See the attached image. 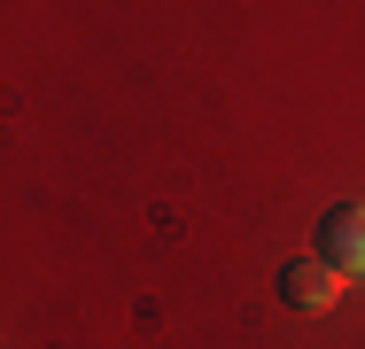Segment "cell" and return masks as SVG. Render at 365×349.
I'll return each mask as SVG.
<instances>
[{
  "instance_id": "cell-1",
  "label": "cell",
  "mask_w": 365,
  "mask_h": 349,
  "mask_svg": "<svg viewBox=\"0 0 365 349\" xmlns=\"http://www.w3.org/2000/svg\"><path fill=\"white\" fill-rule=\"evenodd\" d=\"M319 256L342 279H365V202H334L319 217Z\"/></svg>"
},
{
  "instance_id": "cell-2",
  "label": "cell",
  "mask_w": 365,
  "mask_h": 349,
  "mask_svg": "<svg viewBox=\"0 0 365 349\" xmlns=\"http://www.w3.org/2000/svg\"><path fill=\"white\" fill-rule=\"evenodd\" d=\"M280 295L295 311H334L342 303V272L327 256H295V264H280Z\"/></svg>"
}]
</instances>
